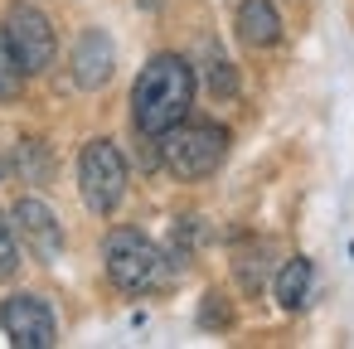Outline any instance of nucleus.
<instances>
[{
	"instance_id": "1",
	"label": "nucleus",
	"mask_w": 354,
	"mask_h": 349,
	"mask_svg": "<svg viewBox=\"0 0 354 349\" xmlns=\"http://www.w3.org/2000/svg\"><path fill=\"white\" fill-rule=\"evenodd\" d=\"M194 107V68L180 54H156L131 88V126L141 136H165Z\"/></svg>"
},
{
	"instance_id": "2",
	"label": "nucleus",
	"mask_w": 354,
	"mask_h": 349,
	"mask_svg": "<svg viewBox=\"0 0 354 349\" xmlns=\"http://www.w3.org/2000/svg\"><path fill=\"white\" fill-rule=\"evenodd\" d=\"M156 141H160L165 170L180 175V180H209L223 165V155H228V131L218 122H189L185 117V122H175Z\"/></svg>"
},
{
	"instance_id": "3",
	"label": "nucleus",
	"mask_w": 354,
	"mask_h": 349,
	"mask_svg": "<svg viewBox=\"0 0 354 349\" xmlns=\"http://www.w3.org/2000/svg\"><path fill=\"white\" fill-rule=\"evenodd\" d=\"M102 262H107L112 286L127 296H146L165 281V252L136 228H112L102 243Z\"/></svg>"
},
{
	"instance_id": "4",
	"label": "nucleus",
	"mask_w": 354,
	"mask_h": 349,
	"mask_svg": "<svg viewBox=\"0 0 354 349\" xmlns=\"http://www.w3.org/2000/svg\"><path fill=\"white\" fill-rule=\"evenodd\" d=\"M78 194L102 218L122 209V199H127V160H122L117 141L97 136V141L83 146V155H78Z\"/></svg>"
},
{
	"instance_id": "5",
	"label": "nucleus",
	"mask_w": 354,
	"mask_h": 349,
	"mask_svg": "<svg viewBox=\"0 0 354 349\" xmlns=\"http://www.w3.org/2000/svg\"><path fill=\"white\" fill-rule=\"evenodd\" d=\"M6 39H10V49H15V59H20L25 78H30V73H44V68L54 64V54H59L54 25H49V15L35 10V6H10V15H6Z\"/></svg>"
},
{
	"instance_id": "6",
	"label": "nucleus",
	"mask_w": 354,
	"mask_h": 349,
	"mask_svg": "<svg viewBox=\"0 0 354 349\" xmlns=\"http://www.w3.org/2000/svg\"><path fill=\"white\" fill-rule=\"evenodd\" d=\"M0 330L10 334L15 349H49V344H59V320H54L49 301L30 296V291H20V296H10L6 305H0Z\"/></svg>"
},
{
	"instance_id": "7",
	"label": "nucleus",
	"mask_w": 354,
	"mask_h": 349,
	"mask_svg": "<svg viewBox=\"0 0 354 349\" xmlns=\"http://www.w3.org/2000/svg\"><path fill=\"white\" fill-rule=\"evenodd\" d=\"M10 233H15V243H25V252L35 257V262H59V252H64V228H59V214L44 204V199H20L15 209H10Z\"/></svg>"
},
{
	"instance_id": "8",
	"label": "nucleus",
	"mask_w": 354,
	"mask_h": 349,
	"mask_svg": "<svg viewBox=\"0 0 354 349\" xmlns=\"http://www.w3.org/2000/svg\"><path fill=\"white\" fill-rule=\"evenodd\" d=\"M112 68H117V49H112V35L107 30H83L78 44H73V83L83 93H97L112 83Z\"/></svg>"
},
{
	"instance_id": "9",
	"label": "nucleus",
	"mask_w": 354,
	"mask_h": 349,
	"mask_svg": "<svg viewBox=\"0 0 354 349\" xmlns=\"http://www.w3.org/2000/svg\"><path fill=\"white\" fill-rule=\"evenodd\" d=\"M233 25H238V39L248 49H272L281 39V15H277L272 0H243Z\"/></svg>"
},
{
	"instance_id": "10",
	"label": "nucleus",
	"mask_w": 354,
	"mask_h": 349,
	"mask_svg": "<svg viewBox=\"0 0 354 349\" xmlns=\"http://www.w3.org/2000/svg\"><path fill=\"white\" fill-rule=\"evenodd\" d=\"M310 286H315V267H310V257H286V262L277 267L272 291H277V305H281V310H301V305L310 301Z\"/></svg>"
},
{
	"instance_id": "11",
	"label": "nucleus",
	"mask_w": 354,
	"mask_h": 349,
	"mask_svg": "<svg viewBox=\"0 0 354 349\" xmlns=\"http://www.w3.org/2000/svg\"><path fill=\"white\" fill-rule=\"evenodd\" d=\"M20 93H25V68L6 39V25H0V102H15Z\"/></svg>"
},
{
	"instance_id": "12",
	"label": "nucleus",
	"mask_w": 354,
	"mask_h": 349,
	"mask_svg": "<svg viewBox=\"0 0 354 349\" xmlns=\"http://www.w3.org/2000/svg\"><path fill=\"white\" fill-rule=\"evenodd\" d=\"M204 83H209V93H214V97H233V93H238V68H233L228 59H209Z\"/></svg>"
},
{
	"instance_id": "13",
	"label": "nucleus",
	"mask_w": 354,
	"mask_h": 349,
	"mask_svg": "<svg viewBox=\"0 0 354 349\" xmlns=\"http://www.w3.org/2000/svg\"><path fill=\"white\" fill-rule=\"evenodd\" d=\"M20 267V243H15V233H10V223H6V214H0V276H10Z\"/></svg>"
},
{
	"instance_id": "14",
	"label": "nucleus",
	"mask_w": 354,
	"mask_h": 349,
	"mask_svg": "<svg viewBox=\"0 0 354 349\" xmlns=\"http://www.w3.org/2000/svg\"><path fill=\"white\" fill-rule=\"evenodd\" d=\"M20 160H25V175H30V180H44V175H49V151H44L39 141H25V146H20Z\"/></svg>"
},
{
	"instance_id": "15",
	"label": "nucleus",
	"mask_w": 354,
	"mask_h": 349,
	"mask_svg": "<svg viewBox=\"0 0 354 349\" xmlns=\"http://www.w3.org/2000/svg\"><path fill=\"white\" fill-rule=\"evenodd\" d=\"M204 301H209V305H204V315H199V320H204V325H228V310L218 305L223 296H204Z\"/></svg>"
},
{
	"instance_id": "16",
	"label": "nucleus",
	"mask_w": 354,
	"mask_h": 349,
	"mask_svg": "<svg viewBox=\"0 0 354 349\" xmlns=\"http://www.w3.org/2000/svg\"><path fill=\"white\" fill-rule=\"evenodd\" d=\"M0 165H6V160H0Z\"/></svg>"
}]
</instances>
